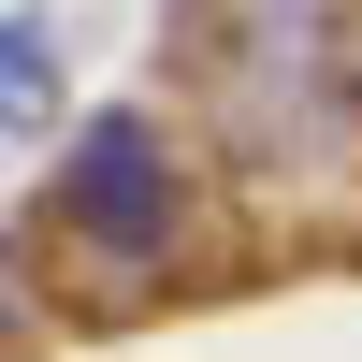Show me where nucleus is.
Returning a JSON list of instances; mask_svg holds the SVG:
<instances>
[{"mask_svg":"<svg viewBox=\"0 0 362 362\" xmlns=\"http://www.w3.org/2000/svg\"><path fill=\"white\" fill-rule=\"evenodd\" d=\"M58 218H73L87 247L145 261V247L174 232V160H160V131H145V116H87V145L58 160Z\"/></svg>","mask_w":362,"mask_h":362,"instance_id":"1","label":"nucleus"},{"mask_svg":"<svg viewBox=\"0 0 362 362\" xmlns=\"http://www.w3.org/2000/svg\"><path fill=\"white\" fill-rule=\"evenodd\" d=\"M0 87H15V131H44V29H0Z\"/></svg>","mask_w":362,"mask_h":362,"instance_id":"2","label":"nucleus"}]
</instances>
